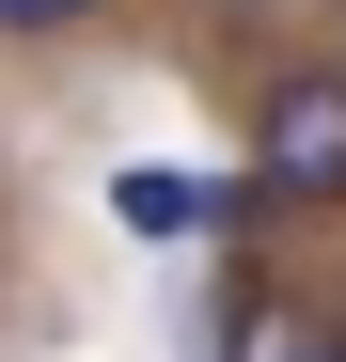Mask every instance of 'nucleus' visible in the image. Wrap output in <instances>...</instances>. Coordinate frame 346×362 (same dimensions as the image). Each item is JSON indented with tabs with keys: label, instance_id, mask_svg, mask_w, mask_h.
Listing matches in <instances>:
<instances>
[{
	"label": "nucleus",
	"instance_id": "3",
	"mask_svg": "<svg viewBox=\"0 0 346 362\" xmlns=\"http://www.w3.org/2000/svg\"><path fill=\"white\" fill-rule=\"evenodd\" d=\"M237 346H252V362H346V331H268V315H252Z\"/></svg>",
	"mask_w": 346,
	"mask_h": 362
},
{
	"label": "nucleus",
	"instance_id": "4",
	"mask_svg": "<svg viewBox=\"0 0 346 362\" xmlns=\"http://www.w3.org/2000/svg\"><path fill=\"white\" fill-rule=\"evenodd\" d=\"M95 0H0V32H79Z\"/></svg>",
	"mask_w": 346,
	"mask_h": 362
},
{
	"label": "nucleus",
	"instance_id": "2",
	"mask_svg": "<svg viewBox=\"0 0 346 362\" xmlns=\"http://www.w3.org/2000/svg\"><path fill=\"white\" fill-rule=\"evenodd\" d=\"M110 221H126V236H220L237 189H220V173H173V158H126V173H110Z\"/></svg>",
	"mask_w": 346,
	"mask_h": 362
},
{
	"label": "nucleus",
	"instance_id": "1",
	"mask_svg": "<svg viewBox=\"0 0 346 362\" xmlns=\"http://www.w3.org/2000/svg\"><path fill=\"white\" fill-rule=\"evenodd\" d=\"M252 173L299 205H346V79H268L252 110Z\"/></svg>",
	"mask_w": 346,
	"mask_h": 362
}]
</instances>
